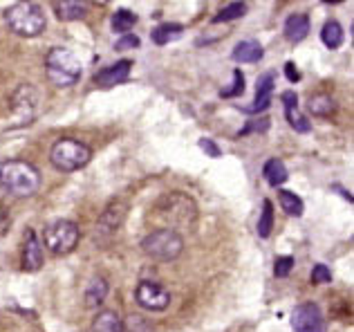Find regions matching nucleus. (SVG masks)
Listing matches in <instances>:
<instances>
[{
  "label": "nucleus",
  "instance_id": "obj_34",
  "mask_svg": "<svg viewBox=\"0 0 354 332\" xmlns=\"http://www.w3.org/2000/svg\"><path fill=\"white\" fill-rule=\"evenodd\" d=\"M267 126H269V119H260V122H251L247 124V128L242 131V135H249V133H265L267 131Z\"/></svg>",
  "mask_w": 354,
  "mask_h": 332
},
{
  "label": "nucleus",
  "instance_id": "obj_21",
  "mask_svg": "<svg viewBox=\"0 0 354 332\" xmlns=\"http://www.w3.org/2000/svg\"><path fill=\"white\" fill-rule=\"evenodd\" d=\"M343 39H346V34H343V27L339 21H328L323 25L321 30V41L325 43V48L330 50H337L343 45Z\"/></svg>",
  "mask_w": 354,
  "mask_h": 332
},
{
  "label": "nucleus",
  "instance_id": "obj_5",
  "mask_svg": "<svg viewBox=\"0 0 354 332\" xmlns=\"http://www.w3.org/2000/svg\"><path fill=\"white\" fill-rule=\"evenodd\" d=\"M41 110V90L32 83H23L12 97V115H9L7 128H25L30 126Z\"/></svg>",
  "mask_w": 354,
  "mask_h": 332
},
{
  "label": "nucleus",
  "instance_id": "obj_12",
  "mask_svg": "<svg viewBox=\"0 0 354 332\" xmlns=\"http://www.w3.org/2000/svg\"><path fill=\"white\" fill-rule=\"evenodd\" d=\"M45 254H43V245L36 236L34 229H27L25 232V243H23V270L25 272H39L43 267Z\"/></svg>",
  "mask_w": 354,
  "mask_h": 332
},
{
  "label": "nucleus",
  "instance_id": "obj_35",
  "mask_svg": "<svg viewBox=\"0 0 354 332\" xmlns=\"http://www.w3.org/2000/svg\"><path fill=\"white\" fill-rule=\"evenodd\" d=\"M200 146H202V151H204V153L213 155V158H218V155H220V149H218V146L213 144L211 140H200Z\"/></svg>",
  "mask_w": 354,
  "mask_h": 332
},
{
  "label": "nucleus",
  "instance_id": "obj_1",
  "mask_svg": "<svg viewBox=\"0 0 354 332\" xmlns=\"http://www.w3.org/2000/svg\"><path fill=\"white\" fill-rule=\"evenodd\" d=\"M41 187V173L23 160L0 164V189L14 198H30Z\"/></svg>",
  "mask_w": 354,
  "mask_h": 332
},
{
  "label": "nucleus",
  "instance_id": "obj_37",
  "mask_svg": "<svg viewBox=\"0 0 354 332\" xmlns=\"http://www.w3.org/2000/svg\"><path fill=\"white\" fill-rule=\"evenodd\" d=\"M323 3H328V5H339V3H343V0H323Z\"/></svg>",
  "mask_w": 354,
  "mask_h": 332
},
{
  "label": "nucleus",
  "instance_id": "obj_14",
  "mask_svg": "<svg viewBox=\"0 0 354 332\" xmlns=\"http://www.w3.org/2000/svg\"><path fill=\"white\" fill-rule=\"evenodd\" d=\"M130 70H133V61L121 59V61L113 63V66H108L106 70H101L95 77V83L99 88H115V86H119V83L128 81Z\"/></svg>",
  "mask_w": 354,
  "mask_h": 332
},
{
  "label": "nucleus",
  "instance_id": "obj_23",
  "mask_svg": "<svg viewBox=\"0 0 354 332\" xmlns=\"http://www.w3.org/2000/svg\"><path fill=\"white\" fill-rule=\"evenodd\" d=\"M182 34H184V27L182 25H177V23H164V25H157L155 27L153 34H151V39L157 45H166V43H171V41H177Z\"/></svg>",
  "mask_w": 354,
  "mask_h": 332
},
{
  "label": "nucleus",
  "instance_id": "obj_11",
  "mask_svg": "<svg viewBox=\"0 0 354 332\" xmlns=\"http://www.w3.org/2000/svg\"><path fill=\"white\" fill-rule=\"evenodd\" d=\"M292 328L296 332H325V317L316 303H301L292 312Z\"/></svg>",
  "mask_w": 354,
  "mask_h": 332
},
{
  "label": "nucleus",
  "instance_id": "obj_19",
  "mask_svg": "<svg viewBox=\"0 0 354 332\" xmlns=\"http://www.w3.org/2000/svg\"><path fill=\"white\" fill-rule=\"evenodd\" d=\"M83 297H86L88 308H99L108 297V281L104 279V276H92Z\"/></svg>",
  "mask_w": 354,
  "mask_h": 332
},
{
  "label": "nucleus",
  "instance_id": "obj_2",
  "mask_svg": "<svg viewBox=\"0 0 354 332\" xmlns=\"http://www.w3.org/2000/svg\"><path fill=\"white\" fill-rule=\"evenodd\" d=\"M155 218L166 229H191L198 220V207L191 196L186 193H169L162 196V200L155 207Z\"/></svg>",
  "mask_w": 354,
  "mask_h": 332
},
{
  "label": "nucleus",
  "instance_id": "obj_13",
  "mask_svg": "<svg viewBox=\"0 0 354 332\" xmlns=\"http://www.w3.org/2000/svg\"><path fill=\"white\" fill-rule=\"evenodd\" d=\"M272 97H274V72H267L265 77H260L256 83V99L254 104L242 108L247 115H258L265 113V110L272 106Z\"/></svg>",
  "mask_w": 354,
  "mask_h": 332
},
{
  "label": "nucleus",
  "instance_id": "obj_10",
  "mask_svg": "<svg viewBox=\"0 0 354 332\" xmlns=\"http://www.w3.org/2000/svg\"><path fill=\"white\" fill-rule=\"evenodd\" d=\"M126 216H128V205L124 200H113L110 205L104 209V214L99 216V220H97V238H113L119 229H121V225H124V220H126Z\"/></svg>",
  "mask_w": 354,
  "mask_h": 332
},
{
  "label": "nucleus",
  "instance_id": "obj_24",
  "mask_svg": "<svg viewBox=\"0 0 354 332\" xmlns=\"http://www.w3.org/2000/svg\"><path fill=\"white\" fill-rule=\"evenodd\" d=\"M278 202H281V207H283V211L287 216H292V218H301L303 216L305 205H303V200L296 196V193L278 191Z\"/></svg>",
  "mask_w": 354,
  "mask_h": 332
},
{
  "label": "nucleus",
  "instance_id": "obj_38",
  "mask_svg": "<svg viewBox=\"0 0 354 332\" xmlns=\"http://www.w3.org/2000/svg\"><path fill=\"white\" fill-rule=\"evenodd\" d=\"M95 3H99V5H108L110 0H95Z\"/></svg>",
  "mask_w": 354,
  "mask_h": 332
},
{
  "label": "nucleus",
  "instance_id": "obj_20",
  "mask_svg": "<svg viewBox=\"0 0 354 332\" xmlns=\"http://www.w3.org/2000/svg\"><path fill=\"white\" fill-rule=\"evenodd\" d=\"M92 332H126V328L117 312L104 310L95 317V321H92Z\"/></svg>",
  "mask_w": 354,
  "mask_h": 332
},
{
  "label": "nucleus",
  "instance_id": "obj_3",
  "mask_svg": "<svg viewBox=\"0 0 354 332\" xmlns=\"http://www.w3.org/2000/svg\"><path fill=\"white\" fill-rule=\"evenodd\" d=\"M5 23L16 36L36 39L48 27V18H45L43 9L32 0H18V3L5 9Z\"/></svg>",
  "mask_w": 354,
  "mask_h": 332
},
{
  "label": "nucleus",
  "instance_id": "obj_25",
  "mask_svg": "<svg viewBox=\"0 0 354 332\" xmlns=\"http://www.w3.org/2000/svg\"><path fill=\"white\" fill-rule=\"evenodd\" d=\"M247 9L249 7H247L245 0H236V3L222 7L213 21H216V23H234V21H238V18H242V16L247 14Z\"/></svg>",
  "mask_w": 354,
  "mask_h": 332
},
{
  "label": "nucleus",
  "instance_id": "obj_27",
  "mask_svg": "<svg viewBox=\"0 0 354 332\" xmlns=\"http://www.w3.org/2000/svg\"><path fill=\"white\" fill-rule=\"evenodd\" d=\"M274 232V205L269 200L263 202V214H260V220H258V236L263 238H269Z\"/></svg>",
  "mask_w": 354,
  "mask_h": 332
},
{
  "label": "nucleus",
  "instance_id": "obj_6",
  "mask_svg": "<svg viewBox=\"0 0 354 332\" xmlns=\"http://www.w3.org/2000/svg\"><path fill=\"white\" fill-rule=\"evenodd\" d=\"M142 249L144 252L155 258L160 263H171L175 258H180V254L184 252V238L180 232L175 229H155V232L148 234L142 241Z\"/></svg>",
  "mask_w": 354,
  "mask_h": 332
},
{
  "label": "nucleus",
  "instance_id": "obj_29",
  "mask_svg": "<svg viewBox=\"0 0 354 332\" xmlns=\"http://www.w3.org/2000/svg\"><path fill=\"white\" fill-rule=\"evenodd\" d=\"M245 92V75H242L240 70H234V83H231L229 88H225L220 92L222 97H238Z\"/></svg>",
  "mask_w": 354,
  "mask_h": 332
},
{
  "label": "nucleus",
  "instance_id": "obj_26",
  "mask_svg": "<svg viewBox=\"0 0 354 332\" xmlns=\"http://www.w3.org/2000/svg\"><path fill=\"white\" fill-rule=\"evenodd\" d=\"M307 108H310V113L316 117H328L334 113V101L330 95H314L307 99Z\"/></svg>",
  "mask_w": 354,
  "mask_h": 332
},
{
  "label": "nucleus",
  "instance_id": "obj_16",
  "mask_svg": "<svg viewBox=\"0 0 354 332\" xmlns=\"http://www.w3.org/2000/svg\"><path fill=\"white\" fill-rule=\"evenodd\" d=\"M281 101L285 104V117H287V122H290V126L294 128L296 133H310L312 131V126H310V119H307L301 110H298V97H296V92H283V97Z\"/></svg>",
  "mask_w": 354,
  "mask_h": 332
},
{
  "label": "nucleus",
  "instance_id": "obj_8",
  "mask_svg": "<svg viewBox=\"0 0 354 332\" xmlns=\"http://www.w3.org/2000/svg\"><path fill=\"white\" fill-rule=\"evenodd\" d=\"M79 238L81 232L77 223H72V220H57V223H52L45 229V247L57 256L74 252V247L79 245Z\"/></svg>",
  "mask_w": 354,
  "mask_h": 332
},
{
  "label": "nucleus",
  "instance_id": "obj_32",
  "mask_svg": "<svg viewBox=\"0 0 354 332\" xmlns=\"http://www.w3.org/2000/svg\"><path fill=\"white\" fill-rule=\"evenodd\" d=\"M135 48H139V39L135 34H124L121 39L115 43V50H119V52H124V50H135Z\"/></svg>",
  "mask_w": 354,
  "mask_h": 332
},
{
  "label": "nucleus",
  "instance_id": "obj_30",
  "mask_svg": "<svg viewBox=\"0 0 354 332\" xmlns=\"http://www.w3.org/2000/svg\"><path fill=\"white\" fill-rule=\"evenodd\" d=\"M124 328H126V332H153V326L148 324V321H146L144 317H137V315L128 317V321L124 324Z\"/></svg>",
  "mask_w": 354,
  "mask_h": 332
},
{
  "label": "nucleus",
  "instance_id": "obj_22",
  "mask_svg": "<svg viewBox=\"0 0 354 332\" xmlns=\"http://www.w3.org/2000/svg\"><path fill=\"white\" fill-rule=\"evenodd\" d=\"M263 175H265V180L269 182V187H281V184H285L287 178H290V173H287V166L281 160H276V158L269 160L265 164Z\"/></svg>",
  "mask_w": 354,
  "mask_h": 332
},
{
  "label": "nucleus",
  "instance_id": "obj_17",
  "mask_svg": "<svg viewBox=\"0 0 354 332\" xmlns=\"http://www.w3.org/2000/svg\"><path fill=\"white\" fill-rule=\"evenodd\" d=\"M231 57H234L236 63H258L265 57V50L256 39H245L236 45L234 52H231Z\"/></svg>",
  "mask_w": 354,
  "mask_h": 332
},
{
  "label": "nucleus",
  "instance_id": "obj_31",
  "mask_svg": "<svg viewBox=\"0 0 354 332\" xmlns=\"http://www.w3.org/2000/svg\"><path fill=\"white\" fill-rule=\"evenodd\" d=\"M292 270H294V258H292V256H281V258H276V263H274V274L278 276V279H285V276H290Z\"/></svg>",
  "mask_w": 354,
  "mask_h": 332
},
{
  "label": "nucleus",
  "instance_id": "obj_7",
  "mask_svg": "<svg viewBox=\"0 0 354 332\" xmlns=\"http://www.w3.org/2000/svg\"><path fill=\"white\" fill-rule=\"evenodd\" d=\"M92 160L90 146H86L79 140H68L63 137L57 144L52 146L50 162L54 164V169H59L61 173H74L81 171L83 166H88Z\"/></svg>",
  "mask_w": 354,
  "mask_h": 332
},
{
  "label": "nucleus",
  "instance_id": "obj_4",
  "mask_svg": "<svg viewBox=\"0 0 354 332\" xmlns=\"http://www.w3.org/2000/svg\"><path fill=\"white\" fill-rule=\"evenodd\" d=\"M45 72L57 88H70L81 79L83 66L77 54L68 48H52L45 54Z\"/></svg>",
  "mask_w": 354,
  "mask_h": 332
},
{
  "label": "nucleus",
  "instance_id": "obj_33",
  "mask_svg": "<svg viewBox=\"0 0 354 332\" xmlns=\"http://www.w3.org/2000/svg\"><path fill=\"white\" fill-rule=\"evenodd\" d=\"M312 281L314 283H330L332 281V272L325 265H314L312 270Z\"/></svg>",
  "mask_w": 354,
  "mask_h": 332
},
{
  "label": "nucleus",
  "instance_id": "obj_18",
  "mask_svg": "<svg viewBox=\"0 0 354 332\" xmlns=\"http://www.w3.org/2000/svg\"><path fill=\"white\" fill-rule=\"evenodd\" d=\"M310 34V18L305 14H292L285 23V36L290 43H301Z\"/></svg>",
  "mask_w": 354,
  "mask_h": 332
},
{
  "label": "nucleus",
  "instance_id": "obj_28",
  "mask_svg": "<svg viewBox=\"0 0 354 332\" xmlns=\"http://www.w3.org/2000/svg\"><path fill=\"white\" fill-rule=\"evenodd\" d=\"M110 25H113V30L117 34H128L137 25V16L130 12V9H119V12L113 16V23Z\"/></svg>",
  "mask_w": 354,
  "mask_h": 332
},
{
  "label": "nucleus",
  "instance_id": "obj_15",
  "mask_svg": "<svg viewBox=\"0 0 354 332\" xmlns=\"http://www.w3.org/2000/svg\"><path fill=\"white\" fill-rule=\"evenodd\" d=\"M52 9L61 23H74L86 18L88 0H52Z\"/></svg>",
  "mask_w": 354,
  "mask_h": 332
},
{
  "label": "nucleus",
  "instance_id": "obj_9",
  "mask_svg": "<svg viewBox=\"0 0 354 332\" xmlns=\"http://www.w3.org/2000/svg\"><path fill=\"white\" fill-rule=\"evenodd\" d=\"M135 299L144 310H151V312H164L171 306L169 290L162 288L160 283H153V281L139 283L137 290H135Z\"/></svg>",
  "mask_w": 354,
  "mask_h": 332
},
{
  "label": "nucleus",
  "instance_id": "obj_36",
  "mask_svg": "<svg viewBox=\"0 0 354 332\" xmlns=\"http://www.w3.org/2000/svg\"><path fill=\"white\" fill-rule=\"evenodd\" d=\"M285 75H287V79H290L292 83L301 81V72H298V68L294 66V63H287V66H285Z\"/></svg>",
  "mask_w": 354,
  "mask_h": 332
}]
</instances>
